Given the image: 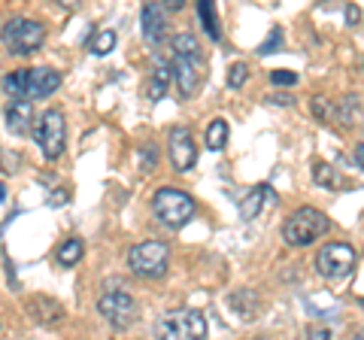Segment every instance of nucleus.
I'll return each mask as SVG.
<instances>
[{
	"label": "nucleus",
	"mask_w": 364,
	"mask_h": 340,
	"mask_svg": "<svg viewBox=\"0 0 364 340\" xmlns=\"http://www.w3.org/2000/svg\"><path fill=\"white\" fill-rule=\"evenodd\" d=\"M33 124V104L31 100H9L6 107V128L21 137V134H28Z\"/></svg>",
	"instance_id": "4468645a"
},
{
	"label": "nucleus",
	"mask_w": 364,
	"mask_h": 340,
	"mask_svg": "<svg viewBox=\"0 0 364 340\" xmlns=\"http://www.w3.org/2000/svg\"><path fill=\"white\" fill-rule=\"evenodd\" d=\"M167 152H170V161H173V167L179 170V174H186V170L195 167V161H198V146H195L191 131L182 128V124H176V128L170 131Z\"/></svg>",
	"instance_id": "9d476101"
},
{
	"label": "nucleus",
	"mask_w": 364,
	"mask_h": 340,
	"mask_svg": "<svg viewBox=\"0 0 364 340\" xmlns=\"http://www.w3.org/2000/svg\"><path fill=\"white\" fill-rule=\"evenodd\" d=\"M37 143L43 149L46 161H58L64 155V146H67V119L61 110H46L40 122H37Z\"/></svg>",
	"instance_id": "6e6552de"
},
{
	"label": "nucleus",
	"mask_w": 364,
	"mask_h": 340,
	"mask_svg": "<svg viewBox=\"0 0 364 340\" xmlns=\"http://www.w3.org/2000/svg\"><path fill=\"white\" fill-rule=\"evenodd\" d=\"M128 267L134 277L158 280L170 267V246L164 240H143L128 249Z\"/></svg>",
	"instance_id": "39448f33"
},
{
	"label": "nucleus",
	"mask_w": 364,
	"mask_h": 340,
	"mask_svg": "<svg viewBox=\"0 0 364 340\" xmlns=\"http://www.w3.org/2000/svg\"><path fill=\"white\" fill-rule=\"evenodd\" d=\"M61 88V73L55 67H31L25 70V100H43Z\"/></svg>",
	"instance_id": "9b49d317"
},
{
	"label": "nucleus",
	"mask_w": 364,
	"mask_h": 340,
	"mask_svg": "<svg viewBox=\"0 0 364 340\" xmlns=\"http://www.w3.org/2000/svg\"><path fill=\"white\" fill-rule=\"evenodd\" d=\"M337 122L343 124V128H355L361 122V97L358 95H349L337 104Z\"/></svg>",
	"instance_id": "f3484780"
},
{
	"label": "nucleus",
	"mask_w": 364,
	"mask_h": 340,
	"mask_svg": "<svg viewBox=\"0 0 364 340\" xmlns=\"http://www.w3.org/2000/svg\"><path fill=\"white\" fill-rule=\"evenodd\" d=\"M313 110H316V116L322 122H328V116H331V104H328L325 97H313Z\"/></svg>",
	"instance_id": "cd10ccee"
},
{
	"label": "nucleus",
	"mask_w": 364,
	"mask_h": 340,
	"mask_svg": "<svg viewBox=\"0 0 364 340\" xmlns=\"http://www.w3.org/2000/svg\"><path fill=\"white\" fill-rule=\"evenodd\" d=\"M85 255V243L79 240V237H70V240H64L61 249H58V265L61 267H73L79 265V258Z\"/></svg>",
	"instance_id": "4be33fe9"
},
{
	"label": "nucleus",
	"mask_w": 364,
	"mask_h": 340,
	"mask_svg": "<svg viewBox=\"0 0 364 340\" xmlns=\"http://www.w3.org/2000/svg\"><path fill=\"white\" fill-rule=\"evenodd\" d=\"M331 228V219L328 213L316 210V207H298L282 225V240L289 246H310L318 237H325Z\"/></svg>",
	"instance_id": "7ed1b4c3"
},
{
	"label": "nucleus",
	"mask_w": 364,
	"mask_h": 340,
	"mask_svg": "<svg viewBox=\"0 0 364 340\" xmlns=\"http://www.w3.org/2000/svg\"><path fill=\"white\" fill-rule=\"evenodd\" d=\"M0 40H4V46L13 52V55H33L37 49H43L46 43V28L40 25V21L33 18H25V16H16L9 18L4 31H0Z\"/></svg>",
	"instance_id": "423d86ee"
},
{
	"label": "nucleus",
	"mask_w": 364,
	"mask_h": 340,
	"mask_svg": "<svg viewBox=\"0 0 364 340\" xmlns=\"http://www.w3.org/2000/svg\"><path fill=\"white\" fill-rule=\"evenodd\" d=\"M52 203L58 207V203H67V191H55V198H52Z\"/></svg>",
	"instance_id": "2f4dec72"
},
{
	"label": "nucleus",
	"mask_w": 364,
	"mask_h": 340,
	"mask_svg": "<svg viewBox=\"0 0 364 340\" xmlns=\"http://www.w3.org/2000/svg\"><path fill=\"white\" fill-rule=\"evenodd\" d=\"M207 316L200 310H173L155 325V340H207Z\"/></svg>",
	"instance_id": "20e7f679"
},
{
	"label": "nucleus",
	"mask_w": 364,
	"mask_h": 340,
	"mask_svg": "<svg viewBox=\"0 0 364 340\" xmlns=\"http://www.w3.org/2000/svg\"><path fill=\"white\" fill-rule=\"evenodd\" d=\"M361 149H364V146L358 143V146H355V170H361Z\"/></svg>",
	"instance_id": "72a5a7b5"
},
{
	"label": "nucleus",
	"mask_w": 364,
	"mask_h": 340,
	"mask_svg": "<svg viewBox=\"0 0 364 340\" xmlns=\"http://www.w3.org/2000/svg\"><path fill=\"white\" fill-rule=\"evenodd\" d=\"M228 134H231V128H228L225 119H213L207 124V149L210 152H222L228 146Z\"/></svg>",
	"instance_id": "412c9836"
},
{
	"label": "nucleus",
	"mask_w": 364,
	"mask_h": 340,
	"mask_svg": "<svg viewBox=\"0 0 364 340\" xmlns=\"http://www.w3.org/2000/svg\"><path fill=\"white\" fill-rule=\"evenodd\" d=\"M167 9H170V13H179L182 4H179V0H167Z\"/></svg>",
	"instance_id": "473e14b6"
},
{
	"label": "nucleus",
	"mask_w": 364,
	"mask_h": 340,
	"mask_svg": "<svg viewBox=\"0 0 364 340\" xmlns=\"http://www.w3.org/2000/svg\"><path fill=\"white\" fill-rule=\"evenodd\" d=\"M116 31L112 28H104V31H95L88 37V52L91 55H97V58H104V55H109L112 49H116Z\"/></svg>",
	"instance_id": "6ab92c4d"
},
{
	"label": "nucleus",
	"mask_w": 364,
	"mask_h": 340,
	"mask_svg": "<svg viewBox=\"0 0 364 340\" xmlns=\"http://www.w3.org/2000/svg\"><path fill=\"white\" fill-rule=\"evenodd\" d=\"M155 164H158V149L152 143H146L143 146V170L149 174V170H155Z\"/></svg>",
	"instance_id": "bb28decb"
},
{
	"label": "nucleus",
	"mask_w": 364,
	"mask_h": 340,
	"mask_svg": "<svg viewBox=\"0 0 364 340\" xmlns=\"http://www.w3.org/2000/svg\"><path fill=\"white\" fill-rule=\"evenodd\" d=\"M306 340H331V328H328V325H316V328H310Z\"/></svg>",
	"instance_id": "c85d7f7f"
},
{
	"label": "nucleus",
	"mask_w": 364,
	"mask_h": 340,
	"mask_svg": "<svg viewBox=\"0 0 364 340\" xmlns=\"http://www.w3.org/2000/svg\"><path fill=\"white\" fill-rule=\"evenodd\" d=\"M346 21H349V28H355L358 21H361V9H358L355 4H349V6H346Z\"/></svg>",
	"instance_id": "c756f323"
},
{
	"label": "nucleus",
	"mask_w": 364,
	"mask_h": 340,
	"mask_svg": "<svg viewBox=\"0 0 364 340\" xmlns=\"http://www.w3.org/2000/svg\"><path fill=\"white\" fill-rule=\"evenodd\" d=\"M270 83L273 85H294V83H298V73H291V70H273L270 73Z\"/></svg>",
	"instance_id": "a878e982"
},
{
	"label": "nucleus",
	"mask_w": 364,
	"mask_h": 340,
	"mask_svg": "<svg viewBox=\"0 0 364 340\" xmlns=\"http://www.w3.org/2000/svg\"><path fill=\"white\" fill-rule=\"evenodd\" d=\"M313 179H316V186H322V188H337L340 186L337 170L331 164H325V161H316L313 164Z\"/></svg>",
	"instance_id": "5701e85b"
},
{
	"label": "nucleus",
	"mask_w": 364,
	"mask_h": 340,
	"mask_svg": "<svg viewBox=\"0 0 364 340\" xmlns=\"http://www.w3.org/2000/svg\"><path fill=\"white\" fill-rule=\"evenodd\" d=\"M97 313L112 325V328H131L140 316V307H136L134 294L124 292V289H107L104 294L97 298Z\"/></svg>",
	"instance_id": "1a4fd4ad"
},
{
	"label": "nucleus",
	"mask_w": 364,
	"mask_h": 340,
	"mask_svg": "<svg viewBox=\"0 0 364 340\" xmlns=\"http://www.w3.org/2000/svg\"><path fill=\"white\" fill-rule=\"evenodd\" d=\"M4 198H6V188H4V186H0V201H4Z\"/></svg>",
	"instance_id": "f704fd0d"
},
{
	"label": "nucleus",
	"mask_w": 364,
	"mask_h": 340,
	"mask_svg": "<svg viewBox=\"0 0 364 340\" xmlns=\"http://www.w3.org/2000/svg\"><path fill=\"white\" fill-rule=\"evenodd\" d=\"M282 40H286V37H282V28H270L267 40L258 46V55H273L277 49H282Z\"/></svg>",
	"instance_id": "393cba45"
},
{
	"label": "nucleus",
	"mask_w": 364,
	"mask_h": 340,
	"mask_svg": "<svg viewBox=\"0 0 364 340\" xmlns=\"http://www.w3.org/2000/svg\"><path fill=\"white\" fill-rule=\"evenodd\" d=\"M273 201V188L270 186H255L249 195L240 201V216L246 219V222H252L261 210H264V203H270Z\"/></svg>",
	"instance_id": "2eb2a0df"
},
{
	"label": "nucleus",
	"mask_w": 364,
	"mask_h": 340,
	"mask_svg": "<svg viewBox=\"0 0 364 340\" xmlns=\"http://www.w3.org/2000/svg\"><path fill=\"white\" fill-rule=\"evenodd\" d=\"M152 210H155L158 222H164L167 228H182V225H188L195 219L198 203L188 191H182L176 186H161L152 195Z\"/></svg>",
	"instance_id": "f03ea898"
},
{
	"label": "nucleus",
	"mask_w": 364,
	"mask_h": 340,
	"mask_svg": "<svg viewBox=\"0 0 364 340\" xmlns=\"http://www.w3.org/2000/svg\"><path fill=\"white\" fill-rule=\"evenodd\" d=\"M270 104H282V107H289V104H294V97L291 95H273V97H267Z\"/></svg>",
	"instance_id": "7c9ffc66"
},
{
	"label": "nucleus",
	"mask_w": 364,
	"mask_h": 340,
	"mask_svg": "<svg viewBox=\"0 0 364 340\" xmlns=\"http://www.w3.org/2000/svg\"><path fill=\"white\" fill-rule=\"evenodd\" d=\"M246 79H249V64L246 61H237V64H231L228 67V88H243L246 85Z\"/></svg>",
	"instance_id": "b1692460"
},
{
	"label": "nucleus",
	"mask_w": 364,
	"mask_h": 340,
	"mask_svg": "<svg viewBox=\"0 0 364 340\" xmlns=\"http://www.w3.org/2000/svg\"><path fill=\"white\" fill-rule=\"evenodd\" d=\"M355 340H361V334H358V337H355Z\"/></svg>",
	"instance_id": "c9c22d12"
},
{
	"label": "nucleus",
	"mask_w": 364,
	"mask_h": 340,
	"mask_svg": "<svg viewBox=\"0 0 364 340\" xmlns=\"http://www.w3.org/2000/svg\"><path fill=\"white\" fill-rule=\"evenodd\" d=\"M167 85H170V67L164 61L155 64V70L149 76V88H146V97L149 100H161L167 95Z\"/></svg>",
	"instance_id": "a211bd4d"
},
{
	"label": "nucleus",
	"mask_w": 364,
	"mask_h": 340,
	"mask_svg": "<svg viewBox=\"0 0 364 340\" xmlns=\"http://www.w3.org/2000/svg\"><path fill=\"white\" fill-rule=\"evenodd\" d=\"M355 267H358V249L346 240L325 243L316 255V270L328 280H346L355 274Z\"/></svg>",
	"instance_id": "0eeeda50"
},
{
	"label": "nucleus",
	"mask_w": 364,
	"mask_h": 340,
	"mask_svg": "<svg viewBox=\"0 0 364 340\" xmlns=\"http://www.w3.org/2000/svg\"><path fill=\"white\" fill-rule=\"evenodd\" d=\"M28 313L33 322H43V325H55L64 319V307L49 294H37V298L28 301Z\"/></svg>",
	"instance_id": "ddd939ff"
},
{
	"label": "nucleus",
	"mask_w": 364,
	"mask_h": 340,
	"mask_svg": "<svg viewBox=\"0 0 364 340\" xmlns=\"http://www.w3.org/2000/svg\"><path fill=\"white\" fill-rule=\"evenodd\" d=\"M140 25H143V40L146 43H161L164 37V28H167V16L158 4H143V13H140Z\"/></svg>",
	"instance_id": "f8f14e48"
},
{
	"label": "nucleus",
	"mask_w": 364,
	"mask_h": 340,
	"mask_svg": "<svg viewBox=\"0 0 364 340\" xmlns=\"http://www.w3.org/2000/svg\"><path fill=\"white\" fill-rule=\"evenodd\" d=\"M170 52H173V61H170V79H176L179 97L191 100L200 85H203V73H207V58H203V49L195 33H173L170 37Z\"/></svg>",
	"instance_id": "f257e3e1"
},
{
	"label": "nucleus",
	"mask_w": 364,
	"mask_h": 340,
	"mask_svg": "<svg viewBox=\"0 0 364 340\" xmlns=\"http://www.w3.org/2000/svg\"><path fill=\"white\" fill-rule=\"evenodd\" d=\"M228 304H231V310L240 316L243 322H249L255 316V310H258V294L249 292V289H240V292L231 294V301H228Z\"/></svg>",
	"instance_id": "dca6fc26"
},
{
	"label": "nucleus",
	"mask_w": 364,
	"mask_h": 340,
	"mask_svg": "<svg viewBox=\"0 0 364 340\" xmlns=\"http://www.w3.org/2000/svg\"><path fill=\"white\" fill-rule=\"evenodd\" d=\"M198 18H200L203 31L210 33V40L219 43L222 40V28H219V18H215V4H210V0H200V4H198Z\"/></svg>",
	"instance_id": "aec40b11"
}]
</instances>
